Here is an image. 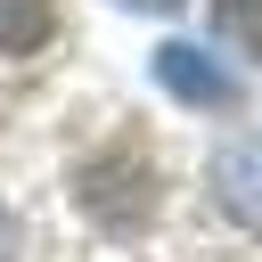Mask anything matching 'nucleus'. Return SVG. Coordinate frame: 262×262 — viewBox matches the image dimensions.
<instances>
[{"label": "nucleus", "mask_w": 262, "mask_h": 262, "mask_svg": "<svg viewBox=\"0 0 262 262\" xmlns=\"http://www.w3.org/2000/svg\"><path fill=\"white\" fill-rule=\"evenodd\" d=\"M0 262H16V221H8V205H0Z\"/></svg>", "instance_id": "6"}, {"label": "nucleus", "mask_w": 262, "mask_h": 262, "mask_svg": "<svg viewBox=\"0 0 262 262\" xmlns=\"http://www.w3.org/2000/svg\"><path fill=\"white\" fill-rule=\"evenodd\" d=\"M213 188H221V205H229L237 221H262V147H254V139H229V147L213 156Z\"/></svg>", "instance_id": "3"}, {"label": "nucleus", "mask_w": 262, "mask_h": 262, "mask_svg": "<svg viewBox=\"0 0 262 262\" xmlns=\"http://www.w3.org/2000/svg\"><path fill=\"white\" fill-rule=\"evenodd\" d=\"M156 82H164L180 106H229V98H237V74H229L213 49H196V41H164V49H156Z\"/></svg>", "instance_id": "2"}, {"label": "nucleus", "mask_w": 262, "mask_h": 262, "mask_svg": "<svg viewBox=\"0 0 262 262\" xmlns=\"http://www.w3.org/2000/svg\"><path fill=\"white\" fill-rule=\"evenodd\" d=\"M49 0H0V57H25V49H41L49 41Z\"/></svg>", "instance_id": "4"}, {"label": "nucleus", "mask_w": 262, "mask_h": 262, "mask_svg": "<svg viewBox=\"0 0 262 262\" xmlns=\"http://www.w3.org/2000/svg\"><path fill=\"white\" fill-rule=\"evenodd\" d=\"M123 8H147V16H172L180 0H123Z\"/></svg>", "instance_id": "7"}, {"label": "nucleus", "mask_w": 262, "mask_h": 262, "mask_svg": "<svg viewBox=\"0 0 262 262\" xmlns=\"http://www.w3.org/2000/svg\"><path fill=\"white\" fill-rule=\"evenodd\" d=\"M74 196H82V213L98 221V229H139L147 213H156V164H147V147L139 139H106L82 172H74Z\"/></svg>", "instance_id": "1"}, {"label": "nucleus", "mask_w": 262, "mask_h": 262, "mask_svg": "<svg viewBox=\"0 0 262 262\" xmlns=\"http://www.w3.org/2000/svg\"><path fill=\"white\" fill-rule=\"evenodd\" d=\"M213 25H221L229 41H246V49L262 57V0H221V8H213Z\"/></svg>", "instance_id": "5"}]
</instances>
